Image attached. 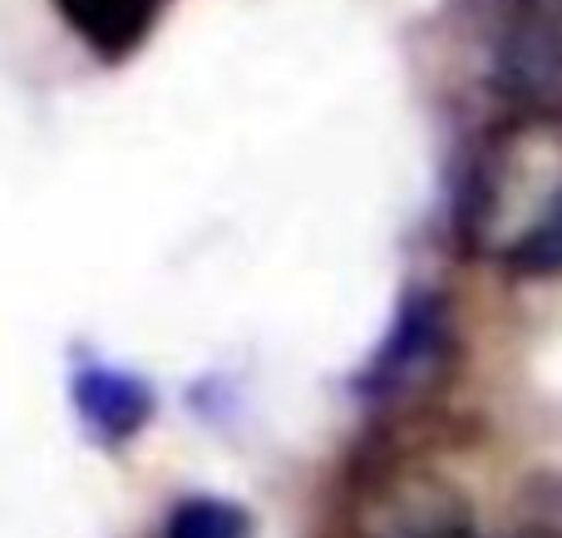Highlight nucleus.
I'll return each mask as SVG.
<instances>
[{
    "instance_id": "obj_2",
    "label": "nucleus",
    "mask_w": 562,
    "mask_h": 538,
    "mask_svg": "<svg viewBox=\"0 0 562 538\" xmlns=\"http://www.w3.org/2000/svg\"><path fill=\"white\" fill-rule=\"evenodd\" d=\"M449 361H454V326H449L445 302L435 292H415L400 306L395 326L375 346L370 366L360 371V395L380 411L409 405L445 381Z\"/></svg>"
},
{
    "instance_id": "obj_7",
    "label": "nucleus",
    "mask_w": 562,
    "mask_h": 538,
    "mask_svg": "<svg viewBox=\"0 0 562 538\" xmlns=\"http://www.w3.org/2000/svg\"><path fill=\"white\" fill-rule=\"evenodd\" d=\"M528 538H562V534H528Z\"/></svg>"
},
{
    "instance_id": "obj_3",
    "label": "nucleus",
    "mask_w": 562,
    "mask_h": 538,
    "mask_svg": "<svg viewBox=\"0 0 562 538\" xmlns=\"http://www.w3.org/2000/svg\"><path fill=\"white\" fill-rule=\"evenodd\" d=\"M69 395H75V411L85 421V430L104 445L128 440L154 415V391L138 376L114 371V366H79L75 381H69Z\"/></svg>"
},
{
    "instance_id": "obj_8",
    "label": "nucleus",
    "mask_w": 562,
    "mask_h": 538,
    "mask_svg": "<svg viewBox=\"0 0 562 538\" xmlns=\"http://www.w3.org/2000/svg\"><path fill=\"white\" fill-rule=\"evenodd\" d=\"M454 538H469V534H454Z\"/></svg>"
},
{
    "instance_id": "obj_6",
    "label": "nucleus",
    "mask_w": 562,
    "mask_h": 538,
    "mask_svg": "<svg viewBox=\"0 0 562 538\" xmlns=\"http://www.w3.org/2000/svg\"><path fill=\"white\" fill-rule=\"evenodd\" d=\"M514 267H524V272H562V208L518 247Z\"/></svg>"
},
{
    "instance_id": "obj_5",
    "label": "nucleus",
    "mask_w": 562,
    "mask_h": 538,
    "mask_svg": "<svg viewBox=\"0 0 562 538\" xmlns=\"http://www.w3.org/2000/svg\"><path fill=\"white\" fill-rule=\"evenodd\" d=\"M252 524L237 504L227 500H188L178 504L173 524H168V538H247Z\"/></svg>"
},
{
    "instance_id": "obj_4",
    "label": "nucleus",
    "mask_w": 562,
    "mask_h": 538,
    "mask_svg": "<svg viewBox=\"0 0 562 538\" xmlns=\"http://www.w3.org/2000/svg\"><path fill=\"white\" fill-rule=\"evenodd\" d=\"M55 5L75 25V35L104 59L128 55L154 25V0H55Z\"/></svg>"
},
{
    "instance_id": "obj_1",
    "label": "nucleus",
    "mask_w": 562,
    "mask_h": 538,
    "mask_svg": "<svg viewBox=\"0 0 562 538\" xmlns=\"http://www.w3.org/2000/svg\"><path fill=\"white\" fill-rule=\"evenodd\" d=\"M562 208V114H518L479 148L459 193L469 247L514 262L518 247Z\"/></svg>"
}]
</instances>
